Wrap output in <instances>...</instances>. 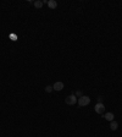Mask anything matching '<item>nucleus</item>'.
<instances>
[{"label": "nucleus", "instance_id": "39448f33", "mask_svg": "<svg viewBox=\"0 0 122 137\" xmlns=\"http://www.w3.org/2000/svg\"><path fill=\"white\" fill-rule=\"evenodd\" d=\"M104 118L106 119L108 121H110V123H111V121H114V119H115V115H114L112 113H106L105 115H104Z\"/></svg>", "mask_w": 122, "mask_h": 137}, {"label": "nucleus", "instance_id": "f03ea898", "mask_svg": "<svg viewBox=\"0 0 122 137\" xmlns=\"http://www.w3.org/2000/svg\"><path fill=\"white\" fill-rule=\"evenodd\" d=\"M77 97H76L75 94H71V95H67L66 97V99H65V102H66V104H68V105H75L76 103H77Z\"/></svg>", "mask_w": 122, "mask_h": 137}, {"label": "nucleus", "instance_id": "9d476101", "mask_svg": "<svg viewBox=\"0 0 122 137\" xmlns=\"http://www.w3.org/2000/svg\"><path fill=\"white\" fill-rule=\"evenodd\" d=\"M76 95H78V97H82V92H77V93H76Z\"/></svg>", "mask_w": 122, "mask_h": 137}, {"label": "nucleus", "instance_id": "0eeeda50", "mask_svg": "<svg viewBox=\"0 0 122 137\" xmlns=\"http://www.w3.org/2000/svg\"><path fill=\"white\" fill-rule=\"evenodd\" d=\"M117 127H118L117 121H115V120H114V121H111V123H110V128H111L112 131H116V130H117Z\"/></svg>", "mask_w": 122, "mask_h": 137}, {"label": "nucleus", "instance_id": "1a4fd4ad", "mask_svg": "<svg viewBox=\"0 0 122 137\" xmlns=\"http://www.w3.org/2000/svg\"><path fill=\"white\" fill-rule=\"evenodd\" d=\"M51 91H53V87H51V86H47V87H45V92H48V93H50Z\"/></svg>", "mask_w": 122, "mask_h": 137}, {"label": "nucleus", "instance_id": "f257e3e1", "mask_svg": "<svg viewBox=\"0 0 122 137\" xmlns=\"http://www.w3.org/2000/svg\"><path fill=\"white\" fill-rule=\"evenodd\" d=\"M77 102H78V104H80V107H87V105L90 103V98L88 97V95H82V97L78 98Z\"/></svg>", "mask_w": 122, "mask_h": 137}, {"label": "nucleus", "instance_id": "20e7f679", "mask_svg": "<svg viewBox=\"0 0 122 137\" xmlns=\"http://www.w3.org/2000/svg\"><path fill=\"white\" fill-rule=\"evenodd\" d=\"M53 90H55V91H62V90H64V83H62V82H60V81L55 82V83L53 85Z\"/></svg>", "mask_w": 122, "mask_h": 137}, {"label": "nucleus", "instance_id": "7ed1b4c3", "mask_svg": "<svg viewBox=\"0 0 122 137\" xmlns=\"http://www.w3.org/2000/svg\"><path fill=\"white\" fill-rule=\"evenodd\" d=\"M94 110H95V113H98V114H104V111H105V105H104L103 103H97L95 107H94Z\"/></svg>", "mask_w": 122, "mask_h": 137}, {"label": "nucleus", "instance_id": "423d86ee", "mask_svg": "<svg viewBox=\"0 0 122 137\" xmlns=\"http://www.w3.org/2000/svg\"><path fill=\"white\" fill-rule=\"evenodd\" d=\"M48 6H49L50 9H56L57 3L55 1V0H49V1H48Z\"/></svg>", "mask_w": 122, "mask_h": 137}, {"label": "nucleus", "instance_id": "6e6552de", "mask_svg": "<svg viewBox=\"0 0 122 137\" xmlns=\"http://www.w3.org/2000/svg\"><path fill=\"white\" fill-rule=\"evenodd\" d=\"M43 3L42 0H37V1H34V7H37V9H42L43 7Z\"/></svg>", "mask_w": 122, "mask_h": 137}]
</instances>
